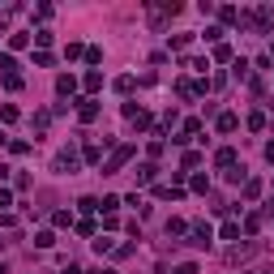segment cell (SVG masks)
Here are the masks:
<instances>
[{"mask_svg":"<svg viewBox=\"0 0 274 274\" xmlns=\"http://www.w3.org/2000/svg\"><path fill=\"white\" fill-rule=\"evenodd\" d=\"M129 159H133V146H129V141H124V146H116L112 154H107V163H103V172H107V176H116V172H120V167H124V163H129Z\"/></svg>","mask_w":274,"mask_h":274,"instance_id":"cell-1","label":"cell"},{"mask_svg":"<svg viewBox=\"0 0 274 274\" xmlns=\"http://www.w3.org/2000/svg\"><path fill=\"white\" fill-rule=\"evenodd\" d=\"M231 77H240V81H244V77H248V60H236V69H231Z\"/></svg>","mask_w":274,"mask_h":274,"instance_id":"cell-23","label":"cell"},{"mask_svg":"<svg viewBox=\"0 0 274 274\" xmlns=\"http://www.w3.org/2000/svg\"><path fill=\"white\" fill-rule=\"evenodd\" d=\"M236 124H240V120H236V112H223L219 116V133H236Z\"/></svg>","mask_w":274,"mask_h":274,"instance_id":"cell-9","label":"cell"},{"mask_svg":"<svg viewBox=\"0 0 274 274\" xmlns=\"http://www.w3.org/2000/svg\"><path fill=\"white\" fill-rule=\"evenodd\" d=\"M188 244L193 248H210V227L206 223H193V227H188Z\"/></svg>","mask_w":274,"mask_h":274,"instance_id":"cell-3","label":"cell"},{"mask_svg":"<svg viewBox=\"0 0 274 274\" xmlns=\"http://www.w3.org/2000/svg\"><path fill=\"white\" fill-rule=\"evenodd\" d=\"M34 244H39V248H52L56 236H52V231H39V236H34Z\"/></svg>","mask_w":274,"mask_h":274,"instance_id":"cell-21","label":"cell"},{"mask_svg":"<svg viewBox=\"0 0 274 274\" xmlns=\"http://www.w3.org/2000/svg\"><path fill=\"white\" fill-rule=\"evenodd\" d=\"M154 176H159V167H154V163H141L137 167V184H154Z\"/></svg>","mask_w":274,"mask_h":274,"instance_id":"cell-6","label":"cell"},{"mask_svg":"<svg viewBox=\"0 0 274 274\" xmlns=\"http://www.w3.org/2000/svg\"><path fill=\"white\" fill-rule=\"evenodd\" d=\"M248 129H253V133H261V129H266V116L253 112V116H248Z\"/></svg>","mask_w":274,"mask_h":274,"instance_id":"cell-19","label":"cell"},{"mask_svg":"<svg viewBox=\"0 0 274 274\" xmlns=\"http://www.w3.org/2000/svg\"><path fill=\"white\" fill-rule=\"evenodd\" d=\"M261 197V180H244V201H257Z\"/></svg>","mask_w":274,"mask_h":274,"instance_id":"cell-11","label":"cell"},{"mask_svg":"<svg viewBox=\"0 0 274 274\" xmlns=\"http://www.w3.org/2000/svg\"><path fill=\"white\" fill-rule=\"evenodd\" d=\"M261 219H266V214H248V219H244V231L257 236V231H261Z\"/></svg>","mask_w":274,"mask_h":274,"instance_id":"cell-13","label":"cell"},{"mask_svg":"<svg viewBox=\"0 0 274 274\" xmlns=\"http://www.w3.org/2000/svg\"><path fill=\"white\" fill-rule=\"evenodd\" d=\"M60 274H81V270H77V266H65V270H60Z\"/></svg>","mask_w":274,"mask_h":274,"instance_id":"cell-26","label":"cell"},{"mask_svg":"<svg viewBox=\"0 0 274 274\" xmlns=\"http://www.w3.org/2000/svg\"><path fill=\"white\" fill-rule=\"evenodd\" d=\"M261 214H274V201H270V206H266V210H261Z\"/></svg>","mask_w":274,"mask_h":274,"instance_id":"cell-28","label":"cell"},{"mask_svg":"<svg viewBox=\"0 0 274 274\" xmlns=\"http://www.w3.org/2000/svg\"><path fill=\"white\" fill-rule=\"evenodd\" d=\"M77 206H81V210H86V214H94V210H99V197H81V201H77Z\"/></svg>","mask_w":274,"mask_h":274,"instance_id":"cell-22","label":"cell"},{"mask_svg":"<svg viewBox=\"0 0 274 274\" xmlns=\"http://www.w3.org/2000/svg\"><path fill=\"white\" fill-rule=\"evenodd\" d=\"M197 133H201V120H184V129H180V137H176V141L184 146V141H193Z\"/></svg>","mask_w":274,"mask_h":274,"instance_id":"cell-5","label":"cell"},{"mask_svg":"<svg viewBox=\"0 0 274 274\" xmlns=\"http://www.w3.org/2000/svg\"><path fill=\"white\" fill-rule=\"evenodd\" d=\"M56 90H60V94H73V90H77V77H73V73H60V77H56Z\"/></svg>","mask_w":274,"mask_h":274,"instance_id":"cell-7","label":"cell"},{"mask_svg":"<svg viewBox=\"0 0 274 274\" xmlns=\"http://www.w3.org/2000/svg\"><path fill=\"white\" fill-rule=\"evenodd\" d=\"M116 206H120V197H103V201H99L103 214H116Z\"/></svg>","mask_w":274,"mask_h":274,"instance_id":"cell-20","label":"cell"},{"mask_svg":"<svg viewBox=\"0 0 274 274\" xmlns=\"http://www.w3.org/2000/svg\"><path fill=\"white\" fill-rule=\"evenodd\" d=\"M188 227H184V219H167V236H184Z\"/></svg>","mask_w":274,"mask_h":274,"instance_id":"cell-17","label":"cell"},{"mask_svg":"<svg viewBox=\"0 0 274 274\" xmlns=\"http://www.w3.org/2000/svg\"><path fill=\"white\" fill-rule=\"evenodd\" d=\"M219 22H223V26H231V22H240V9L223 5V9H219Z\"/></svg>","mask_w":274,"mask_h":274,"instance_id":"cell-10","label":"cell"},{"mask_svg":"<svg viewBox=\"0 0 274 274\" xmlns=\"http://www.w3.org/2000/svg\"><path fill=\"white\" fill-rule=\"evenodd\" d=\"M244 257H253V244H231L227 248V261L236 266V261H244Z\"/></svg>","mask_w":274,"mask_h":274,"instance_id":"cell-4","label":"cell"},{"mask_svg":"<svg viewBox=\"0 0 274 274\" xmlns=\"http://www.w3.org/2000/svg\"><path fill=\"white\" fill-rule=\"evenodd\" d=\"M94 274H116V270H107V266H99V270H94Z\"/></svg>","mask_w":274,"mask_h":274,"instance_id":"cell-27","label":"cell"},{"mask_svg":"<svg viewBox=\"0 0 274 274\" xmlns=\"http://www.w3.org/2000/svg\"><path fill=\"white\" fill-rule=\"evenodd\" d=\"M26 43H30V34H22V30H17V34H9V52H22Z\"/></svg>","mask_w":274,"mask_h":274,"instance_id":"cell-12","label":"cell"},{"mask_svg":"<svg viewBox=\"0 0 274 274\" xmlns=\"http://www.w3.org/2000/svg\"><path fill=\"white\" fill-rule=\"evenodd\" d=\"M77 120L81 124H94V120H99V103H94V99H77Z\"/></svg>","mask_w":274,"mask_h":274,"instance_id":"cell-2","label":"cell"},{"mask_svg":"<svg viewBox=\"0 0 274 274\" xmlns=\"http://www.w3.org/2000/svg\"><path fill=\"white\" fill-rule=\"evenodd\" d=\"M52 60H56L52 52H34V65H39V69H52Z\"/></svg>","mask_w":274,"mask_h":274,"instance_id":"cell-18","label":"cell"},{"mask_svg":"<svg viewBox=\"0 0 274 274\" xmlns=\"http://www.w3.org/2000/svg\"><path fill=\"white\" fill-rule=\"evenodd\" d=\"M219 236H223V240H240V223H223Z\"/></svg>","mask_w":274,"mask_h":274,"instance_id":"cell-15","label":"cell"},{"mask_svg":"<svg viewBox=\"0 0 274 274\" xmlns=\"http://www.w3.org/2000/svg\"><path fill=\"white\" fill-rule=\"evenodd\" d=\"M103 86V73H99V69H90V73H86V90L94 94V90H99Z\"/></svg>","mask_w":274,"mask_h":274,"instance_id":"cell-14","label":"cell"},{"mask_svg":"<svg viewBox=\"0 0 274 274\" xmlns=\"http://www.w3.org/2000/svg\"><path fill=\"white\" fill-rule=\"evenodd\" d=\"M270 56H274V43H270Z\"/></svg>","mask_w":274,"mask_h":274,"instance_id":"cell-29","label":"cell"},{"mask_svg":"<svg viewBox=\"0 0 274 274\" xmlns=\"http://www.w3.org/2000/svg\"><path fill=\"white\" fill-rule=\"evenodd\" d=\"M214 163H219V167H236V150H231V146H223L219 154H214Z\"/></svg>","mask_w":274,"mask_h":274,"instance_id":"cell-8","label":"cell"},{"mask_svg":"<svg viewBox=\"0 0 274 274\" xmlns=\"http://www.w3.org/2000/svg\"><path fill=\"white\" fill-rule=\"evenodd\" d=\"M52 219H56V227H73V214H69V210H56Z\"/></svg>","mask_w":274,"mask_h":274,"instance_id":"cell-16","label":"cell"},{"mask_svg":"<svg viewBox=\"0 0 274 274\" xmlns=\"http://www.w3.org/2000/svg\"><path fill=\"white\" fill-rule=\"evenodd\" d=\"M266 159H270V163H274V141H266Z\"/></svg>","mask_w":274,"mask_h":274,"instance_id":"cell-25","label":"cell"},{"mask_svg":"<svg viewBox=\"0 0 274 274\" xmlns=\"http://www.w3.org/2000/svg\"><path fill=\"white\" fill-rule=\"evenodd\" d=\"M172 274H201V270H197V266H193V261H180V266H176V270H172Z\"/></svg>","mask_w":274,"mask_h":274,"instance_id":"cell-24","label":"cell"}]
</instances>
